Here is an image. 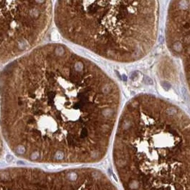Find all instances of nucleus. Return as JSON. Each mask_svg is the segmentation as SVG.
Listing matches in <instances>:
<instances>
[{
	"label": "nucleus",
	"instance_id": "nucleus-4",
	"mask_svg": "<svg viewBox=\"0 0 190 190\" xmlns=\"http://www.w3.org/2000/svg\"><path fill=\"white\" fill-rule=\"evenodd\" d=\"M53 17V0H0V65L39 46Z\"/></svg>",
	"mask_w": 190,
	"mask_h": 190
},
{
	"label": "nucleus",
	"instance_id": "nucleus-2",
	"mask_svg": "<svg viewBox=\"0 0 190 190\" xmlns=\"http://www.w3.org/2000/svg\"><path fill=\"white\" fill-rule=\"evenodd\" d=\"M112 160L123 190H190V116L152 94L123 108Z\"/></svg>",
	"mask_w": 190,
	"mask_h": 190
},
{
	"label": "nucleus",
	"instance_id": "nucleus-6",
	"mask_svg": "<svg viewBox=\"0 0 190 190\" xmlns=\"http://www.w3.org/2000/svg\"><path fill=\"white\" fill-rule=\"evenodd\" d=\"M166 43L183 66L190 93V0H171L166 23Z\"/></svg>",
	"mask_w": 190,
	"mask_h": 190
},
{
	"label": "nucleus",
	"instance_id": "nucleus-3",
	"mask_svg": "<svg viewBox=\"0 0 190 190\" xmlns=\"http://www.w3.org/2000/svg\"><path fill=\"white\" fill-rule=\"evenodd\" d=\"M54 19L68 42L113 62L132 63L155 44L158 0H57Z\"/></svg>",
	"mask_w": 190,
	"mask_h": 190
},
{
	"label": "nucleus",
	"instance_id": "nucleus-5",
	"mask_svg": "<svg viewBox=\"0 0 190 190\" xmlns=\"http://www.w3.org/2000/svg\"><path fill=\"white\" fill-rule=\"evenodd\" d=\"M0 190H118L100 169L69 168L51 172L32 167L0 168Z\"/></svg>",
	"mask_w": 190,
	"mask_h": 190
},
{
	"label": "nucleus",
	"instance_id": "nucleus-1",
	"mask_svg": "<svg viewBox=\"0 0 190 190\" xmlns=\"http://www.w3.org/2000/svg\"><path fill=\"white\" fill-rule=\"evenodd\" d=\"M120 102L117 82L63 44L39 45L0 71L4 141L31 163L100 162L108 152Z\"/></svg>",
	"mask_w": 190,
	"mask_h": 190
},
{
	"label": "nucleus",
	"instance_id": "nucleus-7",
	"mask_svg": "<svg viewBox=\"0 0 190 190\" xmlns=\"http://www.w3.org/2000/svg\"><path fill=\"white\" fill-rule=\"evenodd\" d=\"M3 150H4V139L2 134L1 127H0V157L3 154Z\"/></svg>",
	"mask_w": 190,
	"mask_h": 190
}]
</instances>
